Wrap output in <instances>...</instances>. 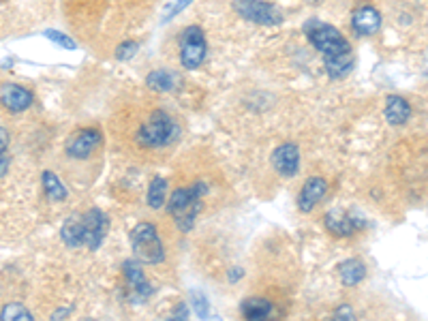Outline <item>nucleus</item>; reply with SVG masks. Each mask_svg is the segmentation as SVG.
<instances>
[{
    "label": "nucleus",
    "instance_id": "1",
    "mask_svg": "<svg viewBox=\"0 0 428 321\" xmlns=\"http://www.w3.org/2000/svg\"><path fill=\"white\" fill-rule=\"evenodd\" d=\"M180 127L165 112H152L137 131V144L144 148H163L178 139Z\"/></svg>",
    "mask_w": 428,
    "mask_h": 321
},
{
    "label": "nucleus",
    "instance_id": "2",
    "mask_svg": "<svg viewBox=\"0 0 428 321\" xmlns=\"http://www.w3.org/2000/svg\"><path fill=\"white\" fill-rule=\"evenodd\" d=\"M206 193V184H195L193 189H176L168 201L170 214L182 232H189L195 225V219L201 210V195Z\"/></svg>",
    "mask_w": 428,
    "mask_h": 321
},
{
    "label": "nucleus",
    "instance_id": "3",
    "mask_svg": "<svg viewBox=\"0 0 428 321\" xmlns=\"http://www.w3.org/2000/svg\"><path fill=\"white\" fill-rule=\"evenodd\" d=\"M131 246L141 263H160L165 259V246L152 223H137L131 229Z\"/></svg>",
    "mask_w": 428,
    "mask_h": 321
},
{
    "label": "nucleus",
    "instance_id": "4",
    "mask_svg": "<svg viewBox=\"0 0 428 321\" xmlns=\"http://www.w3.org/2000/svg\"><path fill=\"white\" fill-rule=\"evenodd\" d=\"M178 41H180V63H182V67L189 69V71L197 69L203 63L206 51H208L203 30L199 26H187L180 32Z\"/></svg>",
    "mask_w": 428,
    "mask_h": 321
},
{
    "label": "nucleus",
    "instance_id": "5",
    "mask_svg": "<svg viewBox=\"0 0 428 321\" xmlns=\"http://www.w3.org/2000/svg\"><path fill=\"white\" fill-rule=\"evenodd\" d=\"M236 11L240 18L259 24V26H279L283 22V13L263 0H236Z\"/></svg>",
    "mask_w": 428,
    "mask_h": 321
},
{
    "label": "nucleus",
    "instance_id": "6",
    "mask_svg": "<svg viewBox=\"0 0 428 321\" xmlns=\"http://www.w3.org/2000/svg\"><path fill=\"white\" fill-rule=\"evenodd\" d=\"M310 43L324 54V56H336V54H345L351 51L347 39L343 37L341 30H336L334 26L328 24H317L315 28L308 30Z\"/></svg>",
    "mask_w": 428,
    "mask_h": 321
},
{
    "label": "nucleus",
    "instance_id": "7",
    "mask_svg": "<svg viewBox=\"0 0 428 321\" xmlns=\"http://www.w3.org/2000/svg\"><path fill=\"white\" fill-rule=\"evenodd\" d=\"M110 229V219L105 217V212L99 208H92L84 214V246L90 251H96Z\"/></svg>",
    "mask_w": 428,
    "mask_h": 321
},
{
    "label": "nucleus",
    "instance_id": "8",
    "mask_svg": "<svg viewBox=\"0 0 428 321\" xmlns=\"http://www.w3.org/2000/svg\"><path fill=\"white\" fill-rule=\"evenodd\" d=\"M0 105L11 114H22L32 105V94L18 84H5L0 88Z\"/></svg>",
    "mask_w": 428,
    "mask_h": 321
},
{
    "label": "nucleus",
    "instance_id": "9",
    "mask_svg": "<svg viewBox=\"0 0 428 321\" xmlns=\"http://www.w3.org/2000/svg\"><path fill=\"white\" fill-rule=\"evenodd\" d=\"M101 144V133L96 129H82L67 144V154L71 158H88Z\"/></svg>",
    "mask_w": 428,
    "mask_h": 321
},
{
    "label": "nucleus",
    "instance_id": "10",
    "mask_svg": "<svg viewBox=\"0 0 428 321\" xmlns=\"http://www.w3.org/2000/svg\"><path fill=\"white\" fill-rule=\"evenodd\" d=\"M272 165L283 176H294L300 168V152L296 144H283L272 152Z\"/></svg>",
    "mask_w": 428,
    "mask_h": 321
},
{
    "label": "nucleus",
    "instance_id": "11",
    "mask_svg": "<svg viewBox=\"0 0 428 321\" xmlns=\"http://www.w3.org/2000/svg\"><path fill=\"white\" fill-rule=\"evenodd\" d=\"M351 26L358 34L362 37H372L374 32H379L382 28V15L374 7H360L353 11Z\"/></svg>",
    "mask_w": 428,
    "mask_h": 321
},
{
    "label": "nucleus",
    "instance_id": "12",
    "mask_svg": "<svg viewBox=\"0 0 428 321\" xmlns=\"http://www.w3.org/2000/svg\"><path fill=\"white\" fill-rule=\"evenodd\" d=\"M326 191H328V182H326L324 178H317V176H315V178H308V180L304 182L300 195H298V208H300L302 212H310L321 199H324Z\"/></svg>",
    "mask_w": 428,
    "mask_h": 321
},
{
    "label": "nucleus",
    "instance_id": "13",
    "mask_svg": "<svg viewBox=\"0 0 428 321\" xmlns=\"http://www.w3.org/2000/svg\"><path fill=\"white\" fill-rule=\"evenodd\" d=\"M324 223H326V229L334 236H351V234H355L358 227H362V223H358L343 210H330L324 217Z\"/></svg>",
    "mask_w": 428,
    "mask_h": 321
},
{
    "label": "nucleus",
    "instance_id": "14",
    "mask_svg": "<svg viewBox=\"0 0 428 321\" xmlns=\"http://www.w3.org/2000/svg\"><path fill=\"white\" fill-rule=\"evenodd\" d=\"M384 114H386V120L392 127H401L411 118V105H409L407 99H403L398 94H390L388 101H386V112Z\"/></svg>",
    "mask_w": 428,
    "mask_h": 321
},
{
    "label": "nucleus",
    "instance_id": "15",
    "mask_svg": "<svg viewBox=\"0 0 428 321\" xmlns=\"http://www.w3.org/2000/svg\"><path fill=\"white\" fill-rule=\"evenodd\" d=\"M122 268H125V277H127L129 287H131L139 298L148 296V294H150V283H148V279H146V275H144L141 261H139V259H129V261H125Z\"/></svg>",
    "mask_w": 428,
    "mask_h": 321
},
{
    "label": "nucleus",
    "instance_id": "16",
    "mask_svg": "<svg viewBox=\"0 0 428 321\" xmlns=\"http://www.w3.org/2000/svg\"><path fill=\"white\" fill-rule=\"evenodd\" d=\"M61 238L69 248L84 246V214H71L61 229Z\"/></svg>",
    "mask_w": 428,
    "mask_h": 321
},
{
    "label": "nucleus",
    "instance_id": "17",
    "mask_svg": "<svg viewBox=\"0 0 428 321\" xmlns=\"http://www.w3.org/2000/svg\"><path fill=\"white\" fill-rule=\"evenodd\" d=\"M339 277L345 287H353L366 279V268L360 259H347L339 265Z\"/></svg>",
    "mask_w": 428,
    "mask_h": 321
},
{
    "label": "nucleus",
    "instance_id": "18",
    "mask_svg": "<svg viewBox=\"0 0 428 321\" xmlns=\"http://www.w3.org/2000/svg\"><path fill=\"white\" fill-rule=\"evenodd\" d=\"M353 69V54H336V56H326V71L332 80H343Z\"/></svg>",
    "mask_w": 428,
    "mask_h": 321
},
{
    "label": "nucleus",
    "instance_id": "19",
    "mask_svg": "<svg viewBox=\"0 0 428 321\" xmlns=\"http://www.w3.org/2000/svg\"><path fill=\"white\" fill-rule=\"evenodd\" d=\"M41 182H43V191H45V197L49 201H65L67 199V187L63 184V180L51 174V172H43L41 174Z\"/></svg>",
    "mask_w": 428,
    "mask_h": 321
},
{
    "label": "nucleus",
    "instance_id": "20",
    "mask_svg": "<svg viewBox=\"0 0 428 321\" xmlns=\"http://www.w3.org/2000/svg\"><path fill=\"white\" fill-rule=\"evenodd\" d=\"M168 201V182L163 178H154L148 187V206L152 210H160Z\"/></svg>",
    "mask_w": 428,
    "mask_h": 321
},
{
    "label": "nucleus",
    "instance_id": "21",
    "mask_svg": "<svg viewBox=\"0 0 428 321\" xmlns=\"http://www.w3.org/2000/svg\"><path fill=\"white\" fill-rule=\"evenodd\" d=\"M270 310H272V304L263 298H251V300H244L242 304V315L246 319H263L270 315Z\"/></svg>",
    "mask_w": 428,
    "mask_h": 321
},
{
    "label": "nucleus",
    "instance_id": "22",
    "mask_svg": "<svg viewBox=\"0 0 428 321\" xmlns=\"http://www.w3.org/2000/svg\"><path fill=\"white\" fill-rule=\"evenodd\" d=\"M146 84H148V88H152L156 92H170L176 86V77L170 71H152V73H148Z\"/></svg>",
    "mask_w": 428,
    "mask_h": 321
},
{
    "label": "nucleus",
    "instance_id": "23",
    "mask_svg": "<svg viewBox=\"0 0 428 321\" xmlns=\"http://www.w3.org/2000/svg\"><path fill=\"white\" fill-rule=\"evenodd\" d=\"M0 319H5V321H30L32 315L20 302H11V304L3 306V310H0Z\"/></svg>",
    "mask_w": 428,
    "mask_h": 321
},
{
    "label": "nucleus",
    "instance_id": "24",
    "mask_svg": "<svg viewBox=\"0 0 428 321\" xmlns=\"http://www.w3.org/2000/svg\"><path fill=\"white\" fill-rule=\"evenodd\" d=\"M137 49H139V45H137L135 41H125V43H120L118 49H116V61L129 63V61L135 56V54H137Z\"/></svg>",
    "mask_w": 428,
    "mask_h": 321
},
{
    "label": "nucleus",
    "instance_id": "25",
    "mask_svg": "<svg viewBox=\"0 0 428 321\" xmlns=\"http://www.w3.org/2000/svg\"><path fill=\"white\" fill-rule=\"evenodd\" d=\"M45 37H47L49 41H54L56 45L65 47V49H75L73 39H71V37H67V34H63V32H58V30H45Z\"/></svg>",
    "mask_w": 428,
    "mask_h": 321
},
{
    "label": "nucleus",
    "instance_id": "26",
    "mask_svg": "<svg viewBox=\"0 0 428 321\" xmlns=\"http://www.w3.org/2000/svg\"><path fill=\"white\" fill-rule=\"evenodd\" d=\"M193 308H195L197 317H201V319H206L210 315V306H208V302H206V298L201 294H193Z\"/></svg>",
    "mask_w": 428,
    "mask_h": 321
},
{
    "label": "nucleus",
    "instance_id": "27",
    "mask_svg": "<svg viewBox=\"0 0 428 321\" xmlns=\"http://www.w3.org/2000/svg\"><path fill=\"white\" fill-rule=\"evenodd\" d=\"M9 141H11L9 131L5 127H0V154H5L9 150Z\"/></svg>",
    "mask_w": 428,
    "mask_h": 321
},
{
    "label": "nucleus",
    "instance_id": "28",
    "mask_svg": "<svg viewBox=\"0 0 428 321\" xmlns=\"http://www.w3.org/2000/svg\"><path fill=\"white\" fill-rule=\"evenodd\" d=\"M334 317L347 321V319H353V310H351V306H341V308L334 310Z\"/></svg>",
    "mask_w": 428,
    "mask_h": 321
},
{
    "label": "nucleus",
    "instance_id": "29",
    "mask_svg": "<svg viewBox=\"0 0 428 321\" xmlns=\"http://www.w3.org/2000/svg\"><path fill=\"white\" fill-rule=\"evenodd\" d=\"M9 172V154H0V178H3L5 174Z\"/></svg>",
    "mask_w": 428,
    "mask_h": 321
},
{
    "label": "nucleus",
    "instance_id": "30",
    "mask_svg": "<svg viewBox=\"0 0 428 321\" xmlns=\"http://www.w3.org/2000/svg\"><path fill=\"white\" fill-rule=\"evenodd\" d=\"M240 277H242V270H240V268H234V270H229V281H232V283H236Z\"/></svg>",
    "mask_w": 428,
    "mask_h": 321
},
{
    "label": "nucleus",
    "instance_id": "31",
    "mask_svg": "<svg viewBox=\"0 0 428 321\" xmlns=\"http://www.w3.org/2000/svg\"><path fill=\"white\" fill-rule=\"evenodd\" d=\"M187 315H189V313H187V308H184V306H178V308H176V313H174L172 317H174V319H176V317H182V319H184Z\"/></svg>",
    "mask_w": 428,
    "mask_h": 321
}]
</instances>
